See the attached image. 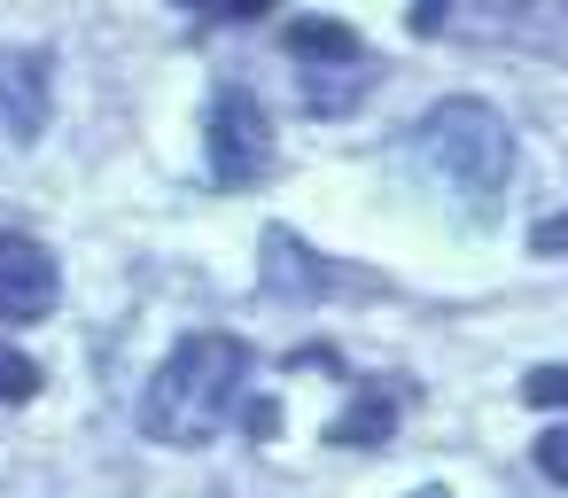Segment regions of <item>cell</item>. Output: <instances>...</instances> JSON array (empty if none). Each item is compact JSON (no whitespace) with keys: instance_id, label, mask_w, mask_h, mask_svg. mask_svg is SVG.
<instances>
[{"instance_id":"1","label":"cell","mask_w":568,"mask_h":498,"mask_svg":"<svg viewBox=\"0 0 568 498\" xmlns=\"http://www.w3.org/2000/svg\"><path fill=\"white\" fill-rule=\"evenodd\" d=\"M242 389H250V343L242 335H226V327L180 335L172 358L141 389V428L172 451H203L242 413Z\"/></svg>"},{"instance_id":"2","label":"cell","mask_w":568,"mask_h":498,"mask_svg":"<svg viewBox=\"0 0 568 498\" xmlns=\"http://www.w3.org/2000/svg\"><path fill=\"white\" fill-rule=\"evenodd\" d=\"M420 149H428V164L467 195V203H498V187H506V172H514V133H506V118L490 110V102H467V94H452V102H436L428 118H420Z\"/></svg>"},{"instance_id":"3","label":"cell","mask_w":568,"mask_h":498,"mask_svg":"<svg viewBox=\"0 0 568 498\" xmlns=\"http://www.w3.org/2000/svg\"><path fill=\"white\" fill-rule=\"evenodd\" d=\"M203 149H211V180H219V187H257V180L273 172V156H281L273 118L257 110L250 87H219V94H211Z\"/></svg>"},{"instance_id":"4","label":"cell","mask_w":568,"mask_h":498,"mask_svg":"<svg viewBox=\"0 0 568 498\" xmlns=\"http://www.w3.org/2000/svg\"><path fill=\"white\" fill-rule=\"evenodd\" d=\"M55 257H48V242H32V234H0V319H17V327H32V319H48L55 312Z\"/></svg>"},{"instance_id":"5","label":"cell","mask_w":568,"mask_h":498,"mask_svg":"<svg viewBox=\"0 0 568 498\" xmlns=\"http://www.w3.org/2000/svg\"><path fill=\"white\" fill-rule=\"evenodd\" d=\"M288 55H304V63H343V71H358V63H366L358 32H351V24H335V17H296V24H288Z\"/></svg>"},{"instance_id":"6","label":"cell","mask_w":568,"mask_h":498,"mask_svg":"<svg viewBox=\"0 0 568 498\" xmlns=\"http://www.w3.org/2000/svg\"><path fill=\"white\" fill-rule=\"evenodd\" d=\"M389 428H397V389H366L335 428H327V444H351V451H374V444H389Z\"/></svg>"},{"instance_id":"7","label":"cell","mask_w":568,"mask_h":498,"mask_svg":"<svg viewBox=\"0 0 568 498\" xmlns=\"http://www.w3.org/2000/svg\"><path fill=\"white\" fill-rule=\"evenodd\" d=\"M40 366L24 358V350H0V405H24V397H40Z\"/></svg>"},{"instance_id":"8","label":"cell","mask_w":568,"mask_h":498,"mask_svg":"<svg viewBox=\"0 0 568 498\" xmlns=\"http://www.w3.org/2000/svg\"><path fill=\"white\" fill-rule=\"evenodd\" d=\"M521 397H529V405H568V366H537V374L521 382Z\"/></svg>"},{"instance_id":"9","label":"cell","mask_w":568,"mask_h":498,"mask_svg":"<svg viewBox=\"0 0 568 498\" xmlns=\"http://www.w3.org/2000/svg\"><path fill=\"white\" fill-rule=\"evenodd\" d=\"M537 467L568 490V428H545V444H537Z\"/></svg>"},{"instance_id":"10","label":"cell","mask_w":568,"mask_h":498,"mask_svg":"<svg viewBox=\"0 0 568 498\" xmlns=\"http://www.w3.org/2000/svg\"><path fill=\"white\" fill-rule=\"evenodd\" d=\"M529 250H537V257H560V250H568V211H560V218H545V226L529 234Z\"/></svg>"},{"instance_id":"11","label":"cell","mask_w":568,"mask_h":498,"mask_svg":"<svg viewBox=\"0 0 568 498\" xmlns=\"http://www.w3.org/2000/svg\"><path fill=\"white\" fill-rule=\"evenodd\" d=\"M413 498H452V490H413Z\"/></svg>"}]
</instances>
